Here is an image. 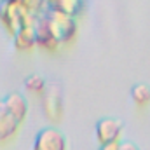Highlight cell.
<instances>
[{"label": "cell", "mask_w": 150, "mask_h": 150, "mask_svg": "<svg viewBox=\"0 0 150 150\" xmlns=\"http://www.w3.org/2000/svg\"><path fill=\"white\" fill-rule=\"evenodd\" d=\"M33 150H68V142L61 131L47 127L35 136Z\"/></svg>", "instance_id": "6da1fadb"}, {"label": "cell", "mask_w": 150, "mask_h": 150, "mask_svg": "<svg viewBox=\"0 0 150 150\" xmlns=\"http://www.w3.org/2000/svg\"><path fill=\"white\" fill-rule=\"evenodd\" d=\"M122 122L117 119H101L96 124V140L100 142V145H107V143H115L120 140L122 134Z\"/></svg>", "instance_id": "7a4b0ae2"}, {"label": "cell", "mask_w": 150, "mask_h": 150, "mask_svg": "<svg viewBox=\"0 0 150 150\" xmlns=\"http://www.w3.org/2000/svg\"><path fill=\"white\" fill-rule=\"evenodd\" d=\"M19 126H21V122H18L12 117V113L5 107V101L0 100V143H5V142L12 140L18 134Z\"/></svg>", "instance_id": "3957f363"}, {"label": "cell", "mask_w": 150, "mask_h": 150, "mask_svg": "<svg viewBox=\"0 0 150 150\" xmlns=\"http://www.w3.org/2000/svg\"><path fill=\"white\" fill-rule=\"evenodd\" d=\"M44 110L51 120H59L63 115V100L58 89H49L44 94Z\"/></svg>", "instance_id": "277c9868"}, {"label": "cell", "mask_w": 150, "mask_h": 150, "mask_svg": "<svg viewBox=\"0 0 150 150\" xmlns=\"http://www.w3.org/2000/svg\"><path fill=\"white\" fill-rule=\"evenodd\" d=\"M4 101H5L7 110L12 113V117H14L18 122H23V120L26 119V115H28V101H26V98H25L23 94L12 93V94H9Z\"/></svg>", "instance_id": "5b68a950"}, {"label": "cell", "mask_w": 150, "mask_h": 150, "mask_svg": "<svg viewBox=\"0 0 150 150\" xmlns=\"http://www.w3.org/2000/svg\"><path fill=\"white\" fill-rule=\"evenodd\" d=\"M131 98L138 107H147L150 103V87L145 84H138L131 89Z\"/></svg>", "instance_id": "8992f818"}, {"label": "cell", "mask_w": 150, "mask_h": 150, "mask_svg": "<svg viewBox=\"0 0 150 150\" xmlns=\"http://www.w3.org/2000/svg\"><path fill=\"white\" fill-rule=\"evenodd\" d=\"M25 86H26V91L30 93V94H33V96H44L45 94V80L40 77V75H32V77H28L26 79V82H25Z\"/></svg>", "instance_id": "52a82bcc"}, {"label": "cell", "mask_w": 150, "mask_h": 150, "mask_svg": "<svg viewBox=\"0 0 150 150\" xmlns=\"http://www.w3.org/2000/svg\"><path fill=\"white\" fill-rule=\"evenodd\" d=\"M100 150H120V143L115 142V143H107V145H101Z\"/></svg>", "instance_id": "ba28073f"}, {"label": "cell", "mask_w": 150, "mask_h": 150, "mask_svg": "<svg viewBox=\"0 0 150 150\" xmlns=\"http://www.w3.org/2000/svg\"><path fill=\"white\" fill-rule=\"evenodd\" d=\"M120 150H138V147H136L134 143L126 142V143H120Z\"/></svg>", "instance_id": "9c48e42d"}]
</instances>
